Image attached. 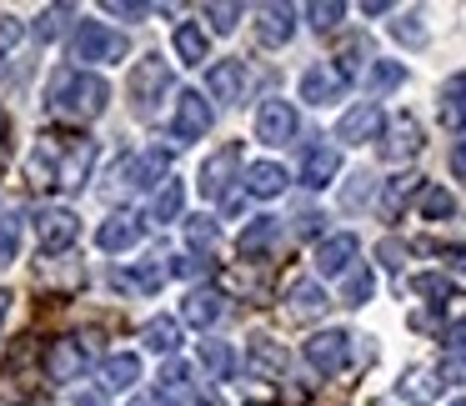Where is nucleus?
Returning <instances> with one entry per match:
<instances>
[{"label":"nucleus","instance_id":"obj_1","mask_svg":"<svg viewBox=\"0 0 466 406\" xmlns=\"http://www.w3.org/2000/svg\"><path fill=\"white\" fill-rule=\"evenodd\" d=\"M106 101H111V86L96 71H81V66H71L51 81V111L66 116V121H96L106 111Z\"/></svg>","mask_w":466,"mask_h":406},{"label":"nucleus","instance_id":"obj_2","mask_svg":"<svg viewBox=\"0 0 466 406\" xmlns=\"http://www.w3.org/2000/svg\"><path fill=\"white\" fill-rule=\"evenodd\" d=\"M91 146H66L61 136H46L31 156V181L35 186H81Z\"/></svg>","mask_w":466,"mask_h":406},{"label":"nucleus","instance_id":"obj_3","mask_svg":"<svg viewBox=\"0 0 466 406\" xmlns=\"http://www.w3.org/2000/svg\"><path fill=\"white\" fill-rule=\"evenodd\" d=\"M171 91V66L161 56H146V61L131 66V81H126V96H131V111L136 116H151L156 101Z\"/></svg>","mask_w":466,"mask_h":406},{"label":"nucleus","instance_id":"obj_4","mask_svg":"<svg viewBox=\"0 0 466 406\" xmlns=\"http://www.w3.org/2000/svg\"><path fill=\"white\" fill-rule=\"evenodd\" d=\"M71 56L81 66H96V61H121L126 56V36L111 31L106 21H81L71 36Z\"/></svg>","mask_w":466,"mask_h":406},{"label":"nucleus","instance_id":"obj_5","mask_svg":"<svg viewBox=\"0 0 466 406\" xmlns=\"http://www.w3.org/2000/svg\"><path fill=\"white\" fill-rule=\"evenodd\" d=\"M81 236V221H76V211H66V206H41L35 211V246L41 251H66V246Z\"/></svg>","mask_w":466,"mask_h":406},{"label":"nucleus","instance_id":"obj_6","mask_svg":"<svg viewBox=\"0 0 466 406\" xmlns=\"http://www.w3.org/2000/svg\"><path fill=\"white\" fill-rule=\"evenodd\" d=\"M296 136V106L281 101V96H271V101H261V111H256V141L266 146H286Z\"/></svg>","mask_w":466,"mask_h":406},{"label":"nucleus","instance_id":"obj_7","mask_svg":"<svg viewBox=\"0 0 466 406\" xmlns=\"http://www.w3.org/2000/svg\"><path fill=\"white\" fill-rule=\"evenodd\" d=\"M381 126H386L381 106H376V101H361V106H351V111L336 121V141L366 146V141H376V136H381Z\"/></svg>","mask_w":466,"mask_h":406},{"label":"nucleus","instance_id":"obj_8","mask_svg":"<svg viewBox=\"0 0 466 406\" xmlns=\"http://www.w3.org/2000/svg\"><path fill=\"white\" fill-rule=\"evenodd\" d=\"M346 81H351V76H346L341 66L321 61V66H311V71L301 76V101L331 106V101H341V96H346Z\"/></svg>","mask_w":466,"mask_h":406},{"label":"nucleus","instance_id":"obj_9","mask_svg":"<svg viewBox=\"0 0 466 406\" xmlns=\"http://www.w3.org/2000/svg\"><path fill=\"white\" fill-rule=\"evenodd\" d=\"M346 356H351V336L346 331H316L311 341H306V361L321 376H336L346 366Z\"/></svg>","mask_w":466,"mask_h":406},{"label":"nucleus","instance_id":"obj_10","mask_svg":"<svg viewBox=\"0 0 466 406\" xmlns=\"http://www.w3.org/2000/svg\"><path fill=\"white\" fill-rule=\"evenodd\" d=\"M211 131V101L201 91H181L176 96V141H201Z\"/></svg>","mask_w":466,"mask_h":406},{"label":"nucleus","instance_id":"obj_11","mask_svg":"<svg viewBox=\"0 0 466 406\" xmlns=\"http://www.w3.org/2000/svg\"><path fill=\"white\" fill-rule=\"evenodd\" d=\"M206 91H211V101L221 106H236L246 96V61H216L211 71H206Z\"/></svg>","mask_w":466,"mask_h":406},{"label":"nucleus","instance_id":"obj_12","mask_svg":"<svg viewBox=\"0 0 466 406\" xmlns=\"http://www.w3.org/2000/svg\"><path fill=\"white\" fill-rule=\"evenodd\" d=\"M356 251H361V241H356L351 231L326 236V241L316 246V271H321V276H346V271H351V261H356Z\"/></svg>","mask_w":466,"mask_h":406},{"label":"nucleus","instance_id":"obj_13","mask_svg":"<svg viewBox=\"0 0 466 406\" xmlns=\"http://www.w3.org/2000/svg\"><path fill=\"white\" fill-rule=\"evenodd\" d=\"M236 166H241V146H221V151L201 166V176H196V181H201V196H226Z\"/></svg>","mask_w":466,"mask_h":406},{"label":"nucleus","instance_id":"obj_14","mask_svg":"<svg viewBox=\"0 0 466 406\" xmlns=\"http://www.w3.org/2000/svg\"><path fill=\"white\" fill-rule=\"evenodd\" d=\"M336 171H341V151L336 146H311V151L301 156V181L311 186V191H321V186L336 181Z\"/></svg>","mask_w":466,"mask_h":406},{"label":"nucleus","instance_id":"obj_15","mask_svg":"<svg viewBox=\"0 0 466 406\" xmlns=\"http://www.w3.org/2000/svg\"><path fill=\"white\" fill-rule=\"evenodd\" d=\"M396 396L411 406H431L436 396H441V371H431V366H411V371L396 381Z\"/></svg>","mask_w":466,"mask_h":406},{"label":"nucleus","instance_id":"obj_16","mask_svg":"<svg viewBox=\"0 0 466 406\" xmlns=\"http://www.w3.org/2000/svg\"><path fill=\"white\" fill-rule=\"evenodd\" d=\"M81 371H86V346L81 341H56L51 351H46V376H51V381H76Z\"/></svg>","mask_w":466,"mask_h":406},{"label":"nucleus","instance_id":"obj_17","mask_svg":"<svg viewBox=\"0 0 466 406\" xmlns=\"http://www.w3.org/2000/svg\"><path fill=\"white\" fill-rule=\"evenodd\" d=\"M96 241H101V251H131V246L141 241V221H136L131 211H121V216H111V221H101Z\"/></svg>","mask_w":466,"mask_h":406},{"label":"nucleus","instance_id":"obj_18","mask_svg":"<svg viewBox=\"0 0 466 406\" xmlns=\"http://www.w3.org/2000/svg\"><path fill=\"white\" fill-rule=\"evenodd\" d=\"M221 311H226V296H221V291H211V286H206V291L196 286V291L186 296V306H181V316H186L191 326H201V331L221 321Z\"/></svg>","mask_w":466,"mask_h":406},{"label":"nucleus","instance_id":"obj_19","mask_svg":"<svg viewBox=\"0 0 466 406\" xmlns=\"http://www.w3.org/2000/svg\"><path fill=\"white\" fill-rule=\"evenodd\" d=\"M256 36H261V46H286L296 36V11L291 5H266L261 21H256Z\"/></svg>","mask_w":466,"mask_h":406},{"label":"nucleus","instance_id":"obj_20","mask_svg":"<svg viewBox=\"0 0 466 406\" xmlns=\"http://www.w3.org/2000/svg\"><path fill=\"white\" fill-rule=\"evenodd\" d=\"M286 181H291V176H286L276 161H256V166H246V191L261 196V201L281 196V191H286Z\"/></svg>","mask_w":466,"mask_h":406},{"label":"nucleus","instance_id":"obj_21","mask_svg":"<svg viewBox=\"0 0 466 406\" xmlns=\"http://www.w3.org/2000/svg\"><path fill=\"white\" fill-rule=\"evenodd\" d=\"M136 381H141V361H136L131 351H116V356L101 361V386L106 391H126V386H136Z\"/></svg>","mask_w":466,"mask_h":406},{"label":"nucleus","instance_id":"obj_22","mask_svg":"<svg viewBox=\"0 0 466 406\" xmlns=\"http://www.w3.org/2000/svg\"><path fill=\"white\" fill-rule=\"evenodd\" d=\"M441 126L446 131H466V71L441 86Z\"/></svg>","mask_w":466,"mask_h":406},{"label":"nucleus","instance_id":"obj_23","mask_svg":"<svg viewBox=\"0 0 466 406\" xmlns=\"http://www.w3.org/2000/svg\"><path fill=\"white\" fill-rule=\"evenodd\" d=\"M246 366H251L256 376H281L286 371V351L271 341V336H256L251 351H246Z\"/></svg>","mask_w":466,"mask_h":406},{"label":"nucleus","instance_id":"obj_24","mask_svg":"<svg viewBox=\"0 0 466 406\" xmlns=\"http://www.w3.org/2000/svg\"><path fill=\"white\" fill-rule=\"evenodd\" d=\"M166 166H171V151H161V146H151L146 156H136L131 166H126V176H131V186H156L166 176ZM166 186V181H161Z\"/></svg>","mask_w":466,"mask_h":406},{"label":"nucleus","instance_id":"obj_25","mask_svg":"<svg viewBox=\"0 0 466 406\" xmlns=\"http://www.w3.org/2000/svg\"><path fill=\"white\" fill-rule=\"evenodd\" d=\"M206 51H211V36H206L201 25H196V21L176 25V56H181L186 66H201V61H206Z\"/></svg>","mask_w":466,"mask_h":406},{"label":"nucleus","instance_id":"obj_26","mask_svg":"<svg viewBox=\"0 0 466 406\" xmlns=\"http://www.w3.org/2000/svg\"><path fill=\"white\" fill-rule=\"evenodd\" d=\"M146 346H151L156 356H171L176 346H181V321H176V316H156V321H146Z\"/></svg>","mask_w":466,"mask_h":406},{"label":"nucleus","instance_id":"obj_27","mask_svg":"<svg viewBox=\"0 0 466 406\" xmlns=\"http://www.w3.org/2000/svg\"><path fill=\"white\" fill-rule=\"evenodd\" d=\"M276 236H281V221H271V216H256V221L241 231V256H261L266 246L276 241Z\"/></svg>","mask_w":466,"mask_h":406},{"label":"nucleus","instance_id":"obj_28","mask_svg":"<svg viewBox=\"0 0 466 406\" xmlns=\"http://www.w3.org/2000/svg\"><path fill=\"white\" fill-rule=\"evenodd\" d=\"M286 301H291V311H296V316H316V311H326V291H321L316 281H291Z\"/></svg>","mask_w":466,"mask_h":406},{"label":"nucleus","instance_id":"obj_29","mask_svg":"<svg viewBox=\"0 0 466 406\" xmlns=\"http://www.w3.org/2000/svg\"><path fill=\"white\" fill-rule=\"evenodd\" d=\"M181 201H186L181 181H166L161 191H156V201H151V221H156V226L176 221V216H181Z\"/></svg>","mask_w":466,"mask_h":406},{"label":"nucleus","instance_id":"obj_30","mask_svg":"<svg viewBox=\"0 0 466 406\" xmlns=\"http://www.w3.org/2000/svg\"><path fill=\"white\" fill-rule=\"evenodd\" d=\"M416 146H421V131H416V121H396V126H391V141H386L381 151L391 156V161H401V156H411Z\"/></svg>","mask_w":466,"mask_h":406},{"label":"nucleus","instance_id":"obj_31","mask_svg":"<svg viewBox=\"0 0 466 406\" xmlns=\"http://www.w3.org/2000/svg\"><path fill=\"white\" fill-rule=\"evenodd\" d=\"M371 291H376L371 266H356V271H346V286H341V301H346V306H361Z\"/></svg>","mask_w":466,"mask_h":406},{"label":"nucleus","instance_id":"obj_32","mask_svg":"<svg viewBox=\"0 0 466 406\" xmlns=\"http://www.w3.org/2000/svg\"><path fill=\"white\" fill-rule=\"evenodd\" d=\"M401 81H406L401 61H371V71H366V86H371V91H396Z\"/></svg>","mask_w":466,"mask_h":406},{"label":"nucleus","instance_id":"obj_33","mask_svg":"<svg viewBox=\"0 0 466 406\" xmlns=\"http://www.w3.org/2000/svg\"><path fill=\"white\" fill-rule=\"evenodd\" d=\"M411 191H416V176H396V181H386V201H381L386 221H396V211L411 201Z\"/></svg>","mask_w":466,"mask_h":406},{"label":"nucleus","instance_id":"obj_34","mask_svg":"<svg viewBox=\"0 0 466 406\" xmlns=\"http://www.w3.org/2000/svg\"><path fill=\"white\" fill-rule=\"evenodd\" d=\"M306 15H311L316 31H336L341 15H346V5H341V0H316V5H306Z\"/></svg>","mask_w":466,"mask_h":406},{"label":"nucleus","instance_id":"obj_35","mask_svg":"<svg viewBox=\"0 0 466 406\" xmlns=\"http://www.w3.org/2000/svg\"><path fill=\"white\" fill-rule=\"evenodd\" d=\"M451 191H441V186H421V216H431V221H441V216H451Z\"/></svg>","mask_w":466,"mask_h":406},{"label":"nucleus","instance_id":"obj_36","mask_svg":"<svg viewBox=\"0 0 466 406\" xmlns=\"http://www.w3.org/2000/svg\"><path fill=\"white\" fill-rule=\"evenodd\" d=\"M201 361L211 376H231V346L226 341H201Z\"/></svg>","mask_w":466,"mask_h":406},{"label":"nucleus","instance_id":"obj_37","mask_svg":"<svg viewBox=\"0 0 466 406\" xmlns=\"http://www.w3.org/2000/svg\"><path fill=\"white\" fill-rule=\"evenodd\" d=\"M186 391H191V371H186L181 361H171V366L161 371V396H171V401H181Z\"/></svg>","mask_w":466,"mask_h":406},{"label":"nucleus","instance_id":"obj_38","mask_svg":"<svg viewBox=\"0 0 466 406\" xmlns=\"http://www.w3.org/2000/svg\"><path fill=\"white\" fill-rule=\"evenodd\" d=\"M15 246H21V221L11 211H0V266L15 261Z\"/></svg>","mask_w":466,"mask_h":406},{"label":"nucleus","instance_id":"obj_39","mask_svg":"<svg viewBox=\"0 0 466 406\" xmlns=\"http://www.w3.org/2000/svg\"><path fill=\"white\" fill-rule=\"evenodd\" d=\"M216 236H221V231H216V221H211V216H196V221H186V241H191L196 251H211V246H216Z\"/></svg>","mask_w":466,"mask_h":406},{"label":"nucleus","instance_id":"obj_40","mask_svg":"<svg viewBox=\"0 0 466 406\" xmlns=\"http://www.w3.org/2000/svg\"><path fill=\"white\" fill-rule=\"evenodd\" d=\"M206 21H211L216 31H236V21H241V5H231V0H211V5H206Z\"/></svg>","mask_w":466,"mask_h":406},{"label":"nucleus","instance_id":"obj_41","mask_svg":"<svg viewBox=\"0 0 466 406\" xmlns=\"http://www.w3.org/2000/svg\"><path fill=\"white\" fill-rule=\"evenodd\" d=\"M411 291L441 301V296H451V281H446V276H436V271H426V276H416V281H411Z\"/></svg>","mask_w":466,"mask_h":406},{"label":"nucleus","instance_id":"obj_42","mask_svg":"<svg viewBox=\"0 0 466 406\" xmlns=\"http://www.w3.org/2000/svg\"><path fill=\"white\" fill-rule=\"evenodd\" d=\"M391 36L401 46H426V31H421V21H416V15H401V21L391 25Z\"/></svg>","mask_w":466,"mask_h":406},{"label":"nucleus","instance_id":"obj_43","mask_svg":"<svg viewBox=\"0 0 466 406\" xmlns=\"http://www.w3.org/2000/svg\"><path fill=\"white\" fill-rule=\"evenodd\" d=\"M66 5H51V11L41 15V21H35V36H41V41H56V36H61V21H66Z\"/></svg>","mask_w":466,"mask_h":406},{"label":"nucleus","instance_id":"obj_44","mask_svg":"<svg viewBox=\"0 0 466 406\" xmlns=\"http://www.w3.org/2000/svg\"><path fill=\"white\" fill-rule=\"evenodd\" d=\"M371 196V176H351V186H346V196H341V206L346 211H356V206Z\"/></svg>","mask_w":466,"mask_h":406},{"label":"nucleus","instance_id":"obj_45","mask_svg":"<svg viewBox=\"0 0 466 406\" xmlns=\"http://www.w3.org/2000/svg\"><path fill=\"white\" fill-rule=\"evenodd\" d=\"M106 11H111V15H131V21H136V15H151V5H141V0H106Z\"/></svg>","mask_w":466,"mask_h":406},{"label":"nucleus","instance_id":"obj_46","mask_svg":"<svg viewBox=\"0 0 466 406\" xmlns=\"http://www.w3.org/2000/svg\"><path fill=\"white\" fill-rule=\"evenodd\" d=\"M15 41H21V21H11V15H0V51H11Z\"/></svg>","mask_w":466,"mask_h":406},{"label":"nucleus","instance_id":"obj_47","mask_svg":"<svg viewBox=\"0 0 466 406\" xmlns=\"http://www.w3.org/2000/svg\"><path fill=\"white\" fill-rule=\"evenodd\" d=\"M446 346H451V351H466V316H461V321H451V331H446Z\"/></svg>","mask_w":466,"mask_h":406},{"label":"nucleus","instance_id":"obj_48","mask_svg":"<svg viewBox=\"0 0 466 406\" xmlns=\"http://www.w3.org/2000/svg\"><path fill=\"white\" fill-rule=\"evenodd\" d=\"M451 176H456V181H466V141L451 146Z\"/></svg>","mask_w":466,"mask_h":406},{"label":"nucleus","instance_id":"obj_49","mask_svg":"<svg viewBox=\"0 0 466 406\" xmlns=\"http://www.w3.org/2000/svg\"><path fill=\"white\" fill-rule=\"evenodd\" d=\"M401 256H406L401 241H381V261H386V266H401Z\"/></svg>","mask_w":466,"mask_h":406},{"label":"nucleus","instance_id":"obj_50","mask_svg":"<svg viewBox=\"0 0 466 406\" xmlns=\"http://www.w3.org/2000/svg\"><path fill=\"white\" fill-rule=\"evenodd\" d=\"M131 406H176L171 396H161V391H146V396H136Z\"/></svg>","mask_w":466,"mask_h":406},{"label":"nucleus","instance_id":"obj_51","mask_svg":"<svg viewBox=\"0 0 466 406\" xmlns=\"http://www.w3.org/2000/svg\"><path fill=\"white\" fill-rule=\"evenodd\" d=\"M296 226H301V231H306V236H311V231H316V226H321V216H316V211H306V216H301V221H296Z\"/></svg>","mask_w":466,"mask_h":406},{"label":"nucleus","instance_id":"obj_52","mask_svg":"<svg viewBox=\"0 0 466 406\" xmlns=\"http://www.w3.org/2000/svg\"><path fill=\"white\" fill-rule=\"evenodd\" d=\"M191 406H221V401H216V391H196Z\"/></svg>","mask_w":466,"mask_h":406},{"label":"nucleus","instance_id":"obj_53","mask_svg":"<svg viewBox=\"0 0 466 406\" xmlns=\"http://www.w3.org/2000/svg\"><path fill=\"white\" fill-rule=\"evenodd\" d=\"M5 131H11V121H5V111H0V161H5Z\"/></svg>","mask_w":466,"mask_h":406},{"label":"nucleus","instance_id":"obj_54","mask_svg":"<svg viewBox=\"0 0 466 406\" xmlns=\"http://www.w3.org/2000/svg\"><path fill=\"white\" fill-rule=\"evenodd\" d=\"M5 301H11V296H0V321H5Z\"/></svg>","mask_w":466,"mask_h":406},{"label":"nucleus","instance_id":"obj_55","mask_svg":"<svg viewBox=\"0 0 466 406\" xmlns=\"http://www.w3.org/2000/svg\"><path fill=\"white\" fill-rule=\"evenodd\" d=\"M451 406H466V401H451Z\"/></svg>","mask_w":466,"mask_h":406}]
</instances>
